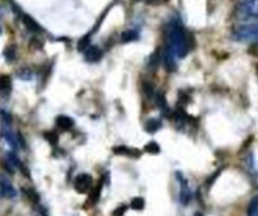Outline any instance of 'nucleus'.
<instances>
[{
  "label": "nucleus",
  "mask_w": 258,
  "mask_h": 216,
  "mask_svg": "<svg viewBox=\"0 0 258 216\" xmlns=\"http://www.w3.org/2000/svg\"><path fill=\"white\" fill-rule=\"evenodd\" d=\"M166 45H165V55L172 56L174 59L180 61L187 53L193 48V38L186 29L178 23L172 21L166 26Z\"/></svg>",
  "instance_id": "f257e3e1"
},
{
  "label": "nucleus",
  "mask_w": 258,
  "mask_h": 216,
  "mask_svg": "<svg viewBox=\"0 0 258 216\" xmlns=\"http://www.w3.org/2000/svg\"><path fill=\"white\" fill-rule=\"evenodd\" d=\"M234 15L240 23L258 21V0H239Z\"/></svg>",
  "instance_id": "f03ea898"
},
{
  "label": "nucleus",
  "mask_w": 258,
  "mask_h": 216,
  "mask_svg": "<svg viewBox=\"0 0 258 216\" xmlns=\"http://www.w3.org/2000/svg\"><path fill=\"white\" fill-rule=\"evenodd\" d=\"M233 39L239 42H252L258 41V21L240 23L233 30Z\"/></svg>",
  "instance_id": "7ed1b4c3"
},
{
  "label": "nucleus",
  "mask_w": 258,
  "mask_h": 216,
  "mask_svg": "<svg viewBox=\"0 0 258 216\" xmlns=\"http://www.w3.org/2000/svg\"><path fill=\"white\" fill-rule=\"evenodd\" d=\"M18 192L15 189V186L12 185V180L3 174V173H0V197H3V198H17Z\"/></svg>",
  "instance_id": "20e7f679"
},
{
  "label": "nucleus",
  "mask_w": 258,
  "mask_h": 216,
  "mask_svg": "<svg viewBox=\"0 0 258 216\" xmlns=\"http://www.w3.org/2000/svg\"><path fill=\"white\" fill-rule=\"evenodd\" d=\"M175 176H177L178 185H180V197H178V198H180V203H181L183 206H187V204L192 201V197H193L192 189H190V186H189L187 179H186L181 173H177Z\"/></svg>",
  "instance_id": "39448f33"
},
{
  "label": "nucleus",
  "mask_w": 258,
  "mask_h": 216,
  "mask_svg": "<svg viewBox=\"0 0 258 216\" xmlns=\"http://www.w3.org/2000/svg\"><path fill=\"white\" fill-rule=\"evenodd\" d=\"M92 188V177L89 174H79L76 179H74V189L79 192V194H85L88 192L89 189Z\"/></svg>",
  "instance_id": "423d86ee"
},
{
  "label": "nucleus",
  "mask_w": 258,
  "mask_h": 216,
  "mask_svg": "<svg viewBox=\"0 0 258 216\" xmlns=\"http://www.w3.org/2000/svg\"><path fill=\"white\" fill-rule=\"evenodd\" d=\"M101 56H103V51H101L100 47H97V45L86 47V50H85V59L88 62H97V61L101 59Z\"/></svg>",
  "instance_id": "0eeeda50"
},
{
  "label": "nucleus",
  "mask_w": 258,
  "mask_h": 216,
  "mask_svg": "<svg viewBox=\"0 0 258 216\" xmlns=\"http://www.w3.org/2000/svg\"><path fill=\"white\" fill-rule=\"evenodd\" d=\"M245 167H246V171L251 174V176H258V165L255 162V157L252 153H248L246 157H245Z\"/></svg>",
  "instance_id": "6e6552de"
},
{
  "label": "nucleus",
  "mask_w": 258,
  "mask_h": 216,
  "mask_svg": "<svg viewBox=\"0 0 258 216\" xmlns=\"http://www.w3.org/2000/svg\"><path fill=\"white\" fill-rule=\"evenodd\" d=\"M114 153H115V154H121V156H129V157H139V156H140V151H139V150L129 148V147H126V145L114 147Z\"/></svg>",
  "instance_id": "1a4fd4ad"
},
{
  "label": "nucleus",
  "mask_w": 258,
  "mask_h": 216,
  "mask_svg": "<svg viewBox=\"0 0 258 216\" xmlns=\"http://www.w3.org/2000/svg\"><path fill=\"white\" fill-rule=\"evenodd\" d=\"M160 127H162V121L159 118H149L145 123V130L148 133H156L157 130H160Z\"/></svg>",
  "instance_id": "9d476101"
},
{
  "label": "nucleus",
  "mask_w": 258,
  "mask_h": 216,
  "mask_svg": "<svg viewBox=\"0 0 258 216\" xmlns=\"http://www.w3.org/2000/svg\"><path fill=\"white\" fill-rule=\"evenodd\" d=\"M56 124H58L62 130H71L73 126H74V121H73V118H70V117L61 115V117L56 118Z\"/></svg>",
  "instance_id": "9b49d317"
},
{
  "label": "nucleus",
  "mask_w": 258,
  "mask_h": 216,
  "mask_svg": "<svg viewBox=\"0 0 258 216\" xmlns=\"http://www.w3.org/2000/svg\"><path fill=\"white\" fill-rule=\"evenodd\" d=\"M246 216H258V195L252 197L246 207Z\"/></svg>",
  "instance_id": "f8f14e48"
},
{
  "label": "nucleus",
  "mask_w": 258,
  "mask_h": 216,
  "mask_svg": "<svg viewBox=\"0 0 258 216\" xmlns=\"http://www.w3.org/2000/svg\"><path fill=\"white\" fill-rule=\"evenodd\" d=\"M21 18H23V21H24V26L27 27V29H30L32 32H42V29H41V26L33 20V18H30L29 15H21Z\"/></svg>",
  "instance_id": "ddd939ff"
},
{
  "label": "nucleus",
  "mask_w": 258,
  "mask_h": 216,
  "mask_svg": "<svg viewBox=\"0 0 258 216\" xmlns=\"http://www.w3.org/2000/svg\"><path fill=\"white\" fill-rule=\"evenodd\" d=\"M139 39V32L137 30H126L121 33V38L120 41L121 42H133V41H137Z\"/></svg>",
  "instance_id": "4468645a"
},
{
  "label": "nucleus",
  "mask_w": 258,
  "mask_h": 216,
  "mask_svg": "<svg viewBox=\"0 0 258 216\" xmlns=\"http://www.w3.org/2000/svg\"><path fill=\"white\" fill-rule=\"evenodd\" d=\"M11 91V77L9 76H0V92H9Z\"/></svg>",
  "instance_id": "2eb2a0df"
},
{
  "label": "nucleus",
  "mask_w": 258,
  "mask_h": 216,
  "mask_svg": "<svg viewBox=\"0 0 258 216\" xmlns=\"http://www.w3.org/2000/svg\"><path fill=\"white\" fill-rule=\"evenodd\" d=\"M17 76H18V79L20 80H26V82H29V80H32L33 79V71L30 70V68H21V70H18L17 71Z\"/></svg>",
  "instance_id": "dca6fc26"
},
{
  "label": "nucleus",
  "mask_w": 258,
  "mask_h": 216,
  "mask_svg": "<svg viewBox=\"0 0 258 216\" xmlns=\"http://www.w3.org/2000/svg\"><path fill=\"white\" fill-rule=\"evenodd\" d=\"M145 151L149 153V154H157V153H160V147H159L157 142L151 141V142H148V144L145 145Z\"/></svg>",
  "instance_id": "f3484780"
},
{
  "label": "nucleus",
  "mask_w": 258,
  "mask_h": 216,
  "mask_svg": "<svg viewBox=\"0 0 258 216\" xmlns=\"http://www.w3.org/2000/svg\"><path fill=\"white\" fill-rule=\"evenodd\" d=\"M130 206H131V209H134V210H142V209L145 207V200H143L142 197H136V198L131 200Z\"/></svg>",
  "instance_id": "a211bd4d"
},
{
  "label": "nucleus",
  "mask_w": 258,
  "mask_h": 216,
  "mask_svg": "<svg viewBox=\"0 0 258 216\" xmlns=\"http://www.w3.org/2000/svg\"><path fill=\"white\" fill-rule=\"evenodd\" d=\"M101 186H103V183H100V185H98V188L92 189V194H91V197H89V203H95V201L98 200V197H100V191H101Z\"/></svg>",
  "instance_id": "6ab92c4d"
},
{
  "label": "nucleus",
  "mask_w": 258,
  "mask_h": 216,
  "mask_svg": "<svg viewBox=\"0 0 258 216\" xmlns=\"http://www.w3.org/2000/svg\"><path fill=\"white\" fill-rule=\"evenodd\" d=\"M44 138H45L48 142L53 144V145H55V144H58V135H56L55 132H48V133H45V135H44Z\"/></svg>",
  "instance_id": "aec40b11"
},
{
  "label": "nucleus",
  "mask_w": 258,
  "mask_h": 216,
  "mask_svg": "<svg viewBox=\"0 0 258 216\" xmlns=\"http://www.w3.org/2000/svg\"><path fill=\"white\" fill-rule=\"evenodd\" d=\"M126 210H127V206H126V204H123V206H118V207H117V209L114 210V216H123Z\"/></svg>",
  "instance_id": "412c9836"
},
{
  "label": "nucleus",
  "mask_w": 258,
  "mask_h": 216,
  "mask_svg": "<svg viewBox=\"0 0 258 216\" xmlns=\"http://www.w3.org/2000/svg\"><path fill=\"white\" fill-rule=\"evenodd\" d=\"M139 2H146V3H156L157 0H139Z\"/></svg>",
  "instance_id": "4be33fe9"
},
{
  "label": "nucleus",
  "mask_w": 258,
  "mask_h": 216,
  "mask_svg": "<svg viewBox=\"0 0 258 216\" xmlns=\"http://www.w3.org/2000/svg\"><path fill=\"white\" fill-rule=\"evenodd\" d=\"M193 216H204V215H202V212H196V213H195Z\"/></svg>",
  "instance_id": "5701e85b"
},
{
  "label": "nucleus",
  "mask_w": 258,
  "mask_h": 216,
  "mask_svg": "<svg viewBox=\"0 0 258 216\" xmlns=\"http://www.w3.org/2000/svg\"><path fill=\"white\" fill-rule=\"evenodd\" d=\"M0 17H2V12H0Z\"/></svg>",
  "instance_id": "b1692460"
}]
</instances>
